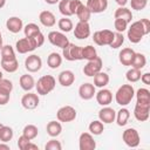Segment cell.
<instances>
[{"instance_id":"obj_1","label":"cell","mask_w":150,"mask_h":150,"mask_svg":"<svg viewBox=\"0 0 150 150\" xmlns=\"http://www.w3.org/2000/svg\"><path fill=\"white\" fill-rule=\"evenodd\" d=\"M134 96H135L134 87L131 84H122L115 94V101H116L117 104H120L122 107H125L131 102Z\"/></svg>"},{"instance_id":"obj_2","label":"cell","mask_w":150,"mask_h":150,"mask_svg":"<svg viewBox=\"0 0 150 150\" xmlns=\"http://www.w3.org/2000/svg\"><path fill=\"white\" fill-rule=\"evenodd\" d=\"M55 84H56V81H55L54 76L43 75L35 83V88H36V91H38L39 95H47V94H49L50 91L54 90Z\"/></svg>"},{"instance_id":"obj_3","label":"cell","mask_w":150,"mask_h":150,"mask_svg":"<svg viewBox=\"0 0 150 150\" xmlns=\"http://www.w3.org/2000/svg\"><path fill=\"white\" fill-rule=\"evenodd\" d=\"M128 39L131 43H138L141 42V40L143 39L144 35H146L143 26H142V22L141 20L138 21H135L130 25V27L128 28Z\"/></svg>"},{"instance_id":"obj_4","label":"cell","mask_w":150,"mask_h":150,"mask_svg":"<svg viewBox=\"0 0 150 150\" xmlns=\"http://www.w3.org/2000/svg\"><path fill=\"white\" fill-rule=\"evenodd\" d=\"M62 56L68 61H80L82 57V47L69 42L64 48H62Z\"/></svg>"},{"instance_id":"obj_5","label":"cell","mask_w":150,"mask_h":150,"mask_svg":"<svg viewBox=\"0 0 150 150\" xmlns=\"http://www.w3.org/2000/svg\"><path fill=\"white\" fill-rule=\"evenodd\" d=\"M114 39V32L109 29L96 30L93 35V40L97 46H110Z\"/></svg>"},{"instance_id":"obj_6","label":"cell","mask_w":150,"mask_h":150,"mask_svg":"<svg viewBox=\"0 0 150 150\" xmlns=\"http://www.w3.org/2000/svg\"><path fill=\"white\" fill-rule=\"evenodd\" d=\"M122 139L129 148H137L139 145V141H141L139 134L135 128L125 129L122 134Z\"/></svg>"},{"instance_id":"obj_7","label":"cell","mask_w":150,"mask_h":150,"mask_svg":"<svg viewBox=\"0 0 150 150\" xmlns=\"http://www.w3.org/2000/svg\"><path fill=\"white\" fill-rule=\"evenodd\" d=\"M76 116H77V112H76L75 108H73L71 105H63L56 112L57 120L60 122H64V123L74 121L76 118Z\"/></svg>"},{"instance_id":"obj_8","label":"cell","mask_w":150,"mask_h":150,"mask_svg":"<svg viewBox=\"0 0 150 150\" xmlns=\"http://www.w3.org/2000/svg\"><path fill=\"white\" fill-rule=\"evenodd\" d=\"M48 41L55 46V47H59V48H64L68 43H69V40L68 38L62 33V32H56V30H53V32H49L48 33Z\"/></svg>"},{"instance_id":"obj_9","label":"cell","mask_w":150,"mask_h":150,"mask_svg":"<svg viewBox=\"0 0 150 150\" xmlns=\"http://www.w3.org/2000/svg\"><path fill=\"white\" fill-rule=\"evenodd\" d=\"M102 66H103V62H102V59L101 57H95L94 60H90L87 62V64L83 67V73L86 76H94L96 75L98 71L102 70Z\"/></svg>"},{"instance_id":"obj_10","label":"cell","mask_w":150,"mask_h":150,"mask_svg":"<svg viewBox=\"0 0 150 150\" xmlns=\"http://www.w3.org/2000/svg\"><path fill=\"white\" fill-rule=\"evenodd\" d=\"M150 115V103H138L134 108V116L139 122H145Z\"/></svg>"},{"instance_id":"obj_11","label":"cell","mask_w":150,"mask_h":150,"mask_svg":"<svg viewBox=\"0 0 150 150\" xmlns=\"http://www.w3.org/2000/svg\"><path fill=\"white\" fill-rule=\"evenodd\" d=\"M41 67H42V60L36 54H32L27 56V59L25 60V68L29 73H36L41 69Z\"/></svg>"},{"instance_id":"obj_12","label":"cell","mask_w":150,"mask_h":150,"mask_svg":"<svg viewBox=\"0 0 150 150\" xmlns=\"http://www.w3.org/2000/svg\"><path fill=\"white\" fill-rule=\"evenodd\" d=\"M80 150H94L96 148V142L90 132H82L79 137Z\"/></svg>"},{"instance_id":"obj_13","label":"cell","mask_w":150,"mask_h":150,"mask_svg":"<svg viewBox=\"0 0 150 150\" xmlns=\"http://www.w3.org/2000/svg\"><path fill=\"white\" fill-rule=\"evenodd\" d=\"M15 48L19 54H26V53H29V52H33L34 49H36L33 40L30 38H26V36L16 41Z\"/></svg>"},{"instance_id":"obj_14","label":"cell","mask_w":150,"mask_h":150,"mask_svg":"<svg viewBox=\"0 0 150 150\" xmlns=\"http://www.w3.org/2000/svg\"><path fill=\"white\" fill-rule=\"evenodd\" d=\"M39 102H40V100H39L38 94L28 93L21 97V105L27 110H33V109L38 108Z\"/></svg>"},{"instance_id":"obj_15","label":"cell","mask_w":150,"mask_h":150,"mask_svg":"<svg viewBox=\"0 0 150 150\" xmlns=\"http://www.w3.org/2000/svg\"><path fill=\"white\" fill-rule=\"evenodd\" d=\"M90 35V26L88 22H83V21H79L75 25L74 28V36L79 40H83L89 38Z\"/></svg>"},{"instance_id":"obj_16","label":"cell","mask_w":150,"mask_h":150,"mask_svg":"<svg viewBox=\"0 0 150 150\" xmlns=\"http://www.w3.org/2000/svg\"><path fill=\"white\" fill-rule=\"evenodd\" d=\"M115 117H116V111H115L112 108L108 107V105H104V107L98 111V118H100V121H101L103 124H104V123L110 124V123L115 122Z\"/></svg>"},{"instance_id":"obj_17","label":"cell","mask_w":150,"mask_h":150,"mask_svg":"<svg viewBox=\"0 0 150 150\" xmlns=\"http://www.w3.org/2000/svg\"><path fill=\"white\" fill-rule=\"evenodd\" d=\"M95 94H96V90H95V86L93 83L86 82V83L81 84L80 88H79V95L84 101L91 100L95 96Z\"/></svg>"},{"instance_id":"obj_18","label":"cell","mask_w":150,"mask_h":150,"mask_svg":"<svg viewBox=\"0 0 150 150\" xmlns=\"http://www.w3.org/2000/svg\"><path fill=\"white\" fill-rule=\"evenodd\" d=\"M86 6L91 13H102L108 7V0H87Z\"/></svg>"},{"instance_id":"obj_19","label":"cell","mask_w":150,"mask_h":150,"mask_svg":"<svg viewBox=\"0 0 150 150\" xmlns=\"http://www.w3.org/2000/svg\"><path fill=\"white\" fill-rule=\"evenodd\" d=\"M95 97H96V101L100 105H109L112 101V94L109 89H105V88H101L96 94H95Z\"/></svg>"},{"instance_id":"obj_20","label":"cell","mask_w":150,"mask_h":150,"mask_svg":"<svg viewBox=\"0 0 150 150\" xmlns=\"http://www.w3.org/2000/svg\"><path fill=\"white\" fill-rule=\"evenodd\" d=\"M6 28H7L11 33L16 34V33L21 32V29L23 28V22H22V20H21L20 18H18V16H11V18H8L7 21H6Z\"/></svg>"},{"instance_id":"obj_21","label":"cell","mask_w":150,"mask_h":150,"mask_svg":"<svg viewBox=\"0 0 150 150\" xmlns=\"http://www.w3.org/2000/svg\"><path fill=\"white\" fill-rule=\"evenodd\" d=\"M135 56V50L131 48H123L118 54V60L123 66H131Z\"/></svg>"},{"instance_id":"obj_22","label":"cell","mask_w":150,"mask_h":150,"mask_svg":"<svg viewBox=\"0 0 150 150\" xmlns=\"http://www.w3.org/2000/svg\"><path fill=\"white\" fill-rule=\"evenodd\" d=\"M57 81L62 87H70L75 81V75L71 70H63L59 74Z\"/></svg>"},{"instance_id":"obj_23","label":"cell","mask_w":150,"mask_h":150,"mask_svg":"<svg viewBox=\"0 0 150 150\" xmlns=\"http://www.w3.org/2000/svg\"><path fill=\"white\" fill-rule=\"evenodd\" d=\"M39 20L45 27H53L56 23V18L50 11H42L39 14Z\"/></svg>"},{"instance_id":"obj_24","label":"cell","mask_w":150,"mask_h":150,"mask_svg":"<svg viewBox=\"0 0 150 150\" xmlns=\"http://www.w3.org/2000/svg\"><path fill=\"white\" fill-rule=\"evenodd\" d=\"M19 83H20V87L25 90V91H29L32 90L34 87H35V81H34V77L29 74H23L20 76V80H19Z\"/></svg>"},{"instance_id":"obj_25","label":"cell","mask_w":150,"mask_h":150,"mask_svg":"<svg viewBox=\"0 0 150 150\" xmlns=\"http://www.w3.org/2000/svg\"><path fill=\"white\" fill-rule=\"evenodd\" d=\"M114 16L115 18H118V19H123L125 20L127 22H131V19H132V13L129 8H127L125 6H120L115 13H114Z\"/></svg>"},{"instance_id":"obj_26","label":"cell","mask_w":150,"mask_h":150,"mask_svg":"<svg viewBox=\"0 0 150 150\" xmlns=\"http://www.w3.org/2000/svg\"><path fill=\"white\" fill-rule=\"evenodd\" d=\"M94 77V86L98 87V88H104L108 83H109V75L104 71H98L96 75L93 76Z\"/></svg>"},{"instance_id":"obj_27","label":"cell","mask_w":150,"mask_h":150,"mask_svg":"<svg viewBox=\"0 0 150 150\" xmlns=\"http://www.w3.org/2000/svg\"><path fill=\"white\" fill-rule=\"evenodd\" d=\"M130 117V111L127 109V108H121L117 112H116V117H115V121L117 123V125L120 127H123L128 123V120Z\"/></svg>"},{"instance_id":"obj_28","label":"cell","mask_w":150,"mask_h":150,"mask_svg":"<svg viewBox=\"0 0 150 150\" xmlns=\"http://www.w3.org/2000/svg\"><path fill=\"white\" fill-rule=\"evenodd\" d=\"M75 15L77 16L79 21L88 22V21H89V19H90V16H91V12L88 9V7H87L86 5L81 4V5L79 6V8L76 9V13H75Z\"/></svg>"},{"instance_id":"obj_29","label":"cell","mask_w":150,"mask_h":150,"mask_svg":"<svg viewBox=\"0 0 150 150\" xmlns=\"http://www.w3.org/2000/svg\"><path fill=\"white\" fill-rule=\"evenodd\" d=\"M46 129H47V134L50 137H57L61 134V131H62V125H61L60 122L50 121V122H48Z\"/></svg>"},{"instance_id":"obj_30","label":"cell","mask_w":150,"mask_h":150,"mask_svg":"<svg viewBox=\"0 0 150 150\" xmlns=\"http://www.w3.org/2000/svg\"><path fill=\"white\" fill-rule=\"evenodd\" d=\"M61 63H62V56L59 53H55L54 52V53H50L48 55V57H47V64H48L49 68L56 69V68H59L61 66Z\"/></svg>"},{"instance_id":"obj_31","label":"cell","mask_w":150,"mask_h":150,"mask_svg":"<svg viewBox=\"0 0 150 150\" xmlns=\"http://www.w3.org/2000/svg\"><path fill=\"white\" fill-rule=\"evenodd\" d=\"M1 67L7 73H15L19 68V62L16 59L13 60H1Z\"/></svg>"},{"instance_id":"obj_32","label":"cell","mask_w":150,"mask_h":150,"mask_svg":"<svg viewBox=\"0 0 150 150\" xmlns=\"http://www.w3.org/2000/svg\"><path fill=\"white\" fill-rule=\"evenodd\" d=\"M146 64V57L144 54L142 53H135L134 60L131 62V67L136 68V69H143Z\"/></svg>"},{"instance_id":"obj_33","label":"cell","mask_w":150,"mask_h":150,"mask_svg":"<svg viewBox=\"0 0 150 150\" xmlns=\"http://www.w3.org/2000/svg\"><path fill=\"white\" fill-rule=\"evenodd\" d=\"M82 57L83 60H87V61H90V60H94L95 57H97V50L94 46H86V47H82Z\"/></svg>"},{"instance_id":"obj_34","label":"cell","mask_w":150,"mask_h":150,"mask_svg":"<svg viewBox=\"0 0 150 150\" xmlns=\"http://www.w3.org/2000/svg\"><path fill=\"white\" fill-rule=\"evenodd\" d=\"M57 26H59V28H60V30L62 33H68V32L73 30V28H74L73 21L69 18H67V16L61 18L59 20V22H57Z\"/></svg>"},{"instance_id":"obj_35","label":"cell","mask_w":150,"mask_h":150,"mask_svg":"<svg viewBox=\"0 0 150 150\" xmlns=\"http://www.w3.org/2000/svg\"><path fill=\"white\" fill-rule=\"evenodd\" d=\"M135 95L138 103H150V91L146 88H139Z\"/></svg>"},{"instance_id":"obj_36","label":"cell","mask_w":150,"mask_h":150,"mask_svg":"<svg viewBox=\"0 0 150 150\" xmlns=\"http://www.w3.org/2000/svg\"><path fill=\"white\" fill-rule=\"evenodd\" d=\"M88 129H89V132L91 135H96L97 136V135H101L104 131V125L100 120H95V121L90 122Z\"/></svg>"},{"instance_id":"obj_37","label":"cell","mask_w":150,"mask_h":150,"mask_svg":"<svg viewBox=\"0 0 150 150\" xmlns=\"http://www.w3.org/2000/svg\"><path fill=\"white\" fill-rule=\"evenodd\" d=\"M38 134H39V129L34 124H27V125H25V128L22 130V135L30 141L34 139L38 136Z\"/></svg>"},{"instance_id":"obj_38","label":"cell","mask_w":150,"mask_h":150,"mask_svg":"<svg viewBox=\"0 0 150 150\" xmlns=\"http://www.w3.org/2000/svg\"><path fill=\"white\" fill-rule=\"evenodd\" d=\"M14 136V132H13V129L8 125H2L0 128V141L1 142H9Z\"/></svg>"},{"instance_id":"obj_39","label":"cell","mask_w":150,"mask_h":150,"mask_svg":"<svg viewBox=\"0 0 150 150\" xmlns=\"http://www.w3.org/2000/svg\"><path fill=\"white\" fill-rule=\"evenodd\" d=\"M70 1L71 0H60L59 1V11L63 16L69 18L73 15V12L70 8Z\"/></svg>"},{"instance_id":"obj_40","label":"cell","mask_w":150,"mask_h":150,"mask_svg":"<svg viewBox=\"0 0 150 150\" xmlns=\"http://www.w3.org/2000/svg\"><path fill=\"white\" fill-rule=\"evenodd\" d=\"M0 52H1V60H13V59H16L14 48L11 45L2 46Z\"/></svg>"},{"instance_id":"obj_41","label":"cell","mask_w":150,"mask_h":150,"mask_svg":"<svg viewBox=\"0 0 150 150\" xmlns=\"http://www.w3.org/2000/svg\"><path fill=\"white\" fill-rule=\"evenodd\" d=\"M41 30H40V27L36 25V23H27L25 27H23V33H25V36L26 38H32L36 34H39Z\"/></svg>"},{"instance_id":"obj_42","label":"cell","mask_w":150,"mask_h":150,"mask_svg":"<svg viewBox=\"0 0 150 150\" xmlns=\"http://www.w3.org/2000/svg\"><path fill=\"white\" fill-rule=\"evenodd\" d=\"M141 75H142L141 74V69H136V68H132V67L125 73V77L130 83H135V82L139 81Z\"/></svg>"},{"instance_id":"obj_43","label":"cell","mask_w":150,"mask_h":150,"mask_svg":"<svg viewBox=\"0 0 150 150\" xmlns=\"http://www.w3.org/2000/svg\"><path fill=\"white\" fill-rule=\"evenodd\" d=\"M124 42V36H123V33H120V32H115L114 33V39H112V42L110 43V47L114 48V49H117L120 48Z\"/></svg>"},{"instance_id":"obj_44","label":"cell","mask_w":150,"mask_h":150,"mask_svg":"<svg viewBox=\"0 0 150 150\" xmlns=\"http://www.w3.org/2000/svg\"><path fill=\"white\" fill-rule=\"evenodd\" d=\"M128 23L125 20L123 19H118V18H115V21H114V27L116 29V32H120V33H123L127 28H128Z\"/></svg>"},{"instance_id":"obj_45","label":"cell","mask_w":150,"mask_h":150,"mask_svg":"<svg viewBox=\"0 0 150 150\" xmlns=\"http://www.w3.org/2000/svg\"><path fill=\"white\" fill-rule=\"evenodd\" d=\"M130 5H131L132 9L142 11L148 5V0H130Z\"/></svg>"},{"instance_id":"obj_46","label":"cell","mask_w":150,"mask_h":150,"mask_svg":"<svg viewBox=\"0 0 150 150\" xmlns=\"http://www.w3.org/2000/svg\"><path fill=\"white\" fill-rule=\"evenodd\" d=\"M45 149L46 150H61L62 149V144L56 139H50V141H48L46 143Z\"/></svg>"},{"instance_id":"obj_47","label":"cell","mask_w":150,"mask_h":150,"mask_svg":"<svg viewBox=\"0 0 150 150\" xmlns=\"http://www.w3.org/2000/svg\"><path fill=\"white\" fill-rule=\"evenodd\" d=\"M9 98H11V93L0 88V105H5L9 102Z\"/></svg>"},{"instance_id":"obj_48","label":"cell","mask_w":150,"mask_h":150,"mask_svg":"<svg viewBox=\"0 0 150 150\" xmlns=\"http://www.w3.org/2000/svg\"><path fill=\"white\" fill-rule=\"evenodd\" d=\"M30 39L33 40V42H34V45H35V47H36V48L41 47V46L45 43V35H43L41 32H40L39 34H36V35L32 36Z\"/></svg>"},{"instance_id":"obj_49","label":"cell","mask_w":150,"mask_h":150,"mask_svg":"<svg viewBox=\"0 0 150 150\" xmlns=\"http://www.w3.org/2000/svg\"><path fill=\"white\" fill-rule=\"evenodd\" d=\"M0 88L7 90V91H9V93H12V90H13V83H12V81H9V80L2 77V79L0 80Z\"/></svg>"},{"instance_id":"obj_50","label":"cell","mask_w":150,"mask_h":150,"mask_svg":"<svg viewBox=\"0 0 150 150\" xmlns=\"http://www.w3.org/2000/svg\"><path fill=\"white\" fill-rule=\"evenodd\" d=\"M28 142H30V139H28L27 137H25L23 135H21V136L19 137V139H18V148H19L20 150H23L25 145H26Z\"/></svg>"},{"instance_id":"obj_51","label":"cell","mask_w":150,"mask_h":150,"mask_svg":"<svg viewBox=\"0 0 150 150\" xmlns=\"http://www.w3.org/2000/svg\"><path fill=\"white\" fill-rule=\"evenodd\" d=\"M141 22H142V26H143L146 35H148L150 33V21H149V19H141Z\"/></svg>"},{"instance_id":"obj_52","label":"cell","mask_w":150,"mask_h":150,"mask_svg":"<svg viewBox=\"0 0 150 150\" xmlns=\"http://www.w3.org/2000/svg\"><path fill=\"white\" fill-rule=\"evenodd\" d=\"M144 84L149 86L150 84V73H144L141 75V79H139Z\"/></svg>"},{"instance_id":"obj_53","label":"cell","mask_w":150,"mask_h":150,"mask_svg":"<svg viewBox=\"0 0 150 150\" xmlns=\"http://www.w3.org/2000/svg\"><path fill=\"white\" fill-rule=\"evenodd\" d=\"M23 150H39V146H38L36 144L32 143V142H28V143L25 145Z\"/></svg>"},{"instance_id":"obj_54","label":"cell","mask_w":150,"mask_h":150,"mask_svg":"<svg viewBox=\"0 0 150 150\" xmlns=\"http://www.w3.org/2000/svg\"><path fill=\"white\" fill-rule=\"evenodd\" d=\"M11 148H9V145L8 144H6L5 142H2V143H0V150H9Z\"/></svg>"},{"instance_id":"obj_55","label":"cell","mask_w":150,"mask_h":150,"mask_svg":"<svg viewBox=\"0 0 150 150\" xmlns=\"http://www.w3.org/2000/svg\"><path fill=\"white\" fill-rule=\"evenodd\" d=\"M118 6H125L128 4V0H115Z\"/></svg>"},{"instance_id":"obj_56","label":"cell","mask_w":150,"mask_h":150,"mask_svg":"<svg viewBox=\"0 0 150 150\" xmlns=\"http://www.w3.org/2000/svg\"><path fill=\"white\" fill-rule=\"evenodd\" d=\"M47 4H49V5H55V4H57L60 0H45Z\"/></svg>"},{"instance_id":"obj_57","label":"cell","mask_w":150,"mask_h":150,"mask_svg":"<svg viewBox=\"0 0 150 150\" xmlns=\"http://www.w3.org/2000/svg\"><path fill=\"white\" fill-rule=\"evenodd\" d=\"M6 5V0H0V8H2Z\"/></svg>"},{"instance_id":"obj_58","label":"cell","mask_w":150,"mask_h":150,"mask_svg":"<svg viewBox=\"0 0 150 150\" xmlns=\"http://www.w3.org/2000/svg\"><path fill=\"white\" fill-rule=\"evenodd\" d=\"M2 36H1V32H0V50H1V48H2Z\"/></svg>"},{"instance_id":"obj_59","label":"cell","mask_w":150,"mask_h":150,"mask_svg":"<svg viewBox=\"0 0 150 150\" xmlns=\"http://www.w3.org/2000/svg\"><path fill=\"white\" fill-rule=\"evenodd\" d=\"M2 79V73H1V70H0V80Z\"/></svg>"},{"instance_id":"obj_60","label":"cell","mask_w":150,"mask_h":150,"mask_svg":"<svg viewBox=\"0 0 150 150\" xmlns=\"http://www.w3.org/2000/svg\"><path fill=\"white\" fill-rule=\"evenodd\" d=\"M2 125H4V124H1V123H0V128H1V127H2Z\"/></svg>"}]
</instances>
